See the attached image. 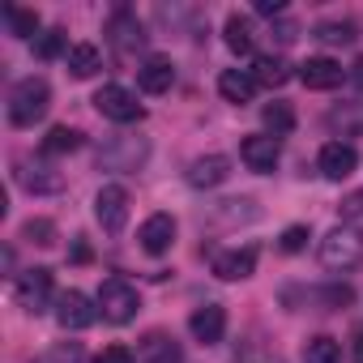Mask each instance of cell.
<instances>
[{
  "label": "cell",
  "mask_w": 363,
  "mask_h": 363,
  "mask_svg": "<svg viewBox=\"0 0 363 363\" xmlns=\"http://www.w3.org/2000/svg\"><path fill=\"white\" fill-rule=\"evenodd\" d=\"M94 107H99V116H107V120H116V124H133V120L145 116L141 103H137V94L124 90V86H103V90L94 94Z\"/></svg>",
  "instance_id": "cell-6"
},
{
  "label": "cell",
  "mask_w": 363,
  "mask_h": 363,
  "mask_svg": "<svg viewBox=\"0 0 363 363\" xmlns=\"http://www.w3.org/2000/svg\"><path fill=\"white\" fill-rule=\"evenodd\" d=\"M65 60H69V73H73V77H94V73L103 69V56H99L94 43H73Z\"/></svg>",
  "instance_id": "cell-21"
},
{
  "label": "cell",
  "mask_w": 363,
  "mask_h": 363,
  "mask_svg": "<svg viewBox=\"0 0 363 363\" xmlns=\"http://www.w3.org/2000/svg\"><path fill=\"white\" fill-rule=\"evenodd\" d=\"M299 82L308 90H333V86H342V65L329 56H308L299 65Z\"/></svg>",
  "instance_id": "cell-10"
},
{
  "label": "cell",
  "mask_w": 363,
  "mask_h": 363,
  "mask_svg": "<svg viewBox=\"0 0 363 363\" xmlns=\"http://www.w3.org/2000/svg\"><path fill=\"white\" fill-rule=\"evenodd\" d=\"M22 240H30V244H39V248H52V244H56V223L30 218V223L22 227Z\"/></svg>",
  "instance_id": "cell-28"
},
{
  "label": "cell",
  "mask_w": 363,
  "mask_h": 363,
  "mask_svg": "<svg viewBox=\"0 0 363 363\" xmlns=\"http://www.w3.org/2000/svg\"><path fill=\"white\" fill-rule=\"evenodd\" d=\"M111 43H116V48H141V43H145L141 26H137V22H133V18L124 13V9H120V13L111 18Z\"/></svg>",
  "instance_id": "cell-24"
},
{
  "label": "cell",
  "mask_w": 363,
  "mask_h": 363,
  "mask_svg": "<svg viewBox=\"0 0 363 363\" xmlns=\"http://www.w3.org/2000/svg\"><path fill=\"white\" fill-rule=\"evenodd\" d=\"M359 107H363V103H350V107L329 111V124L342 128V133H363V116H359Z\"/></svg>",
  "instance_id": "cell-29"
},
{
  "label": "cell",
  "mask_w": 363,
  "mask_h": 363,
  "mask_svg": "<svg viewBox=\"0 0 363 363\" xmlns=\"http://www.w3.org/2000/svg\"><path fill=\"white\" fill-rule=\"evenodd\" d=\"M48 107H52V86L43 77H22L9 94V120L18 128H30L35 120H43Z\"/></svg>",
  "instance_id": "cell-1"
},
{
  "label": "cell",
  "mask_w": 363,
  "mask_h": 363,
  "mask_svg": "<svg viewBox=\"0 0 363 363\" xmlns=\"http://www.w3.org/2000/svg\"><path fill=\"white\" fill-rule=\"evenodd\" d=\"M346 77H350V82H354V86H359V90H363V56H359V60H354V65H350V73H346Z\"/></svg>",
  "instance_id": "cell-38"
},
{
  "label": "cell",
  "mask_w": 363,
  "mask_h": 363,
  "mask_svg": "<svg viewBox=\"0 0 363 363\" xmlns=\"http://www.w3.org/2000/svg\"><path fill=\"white\" fill-rule=\"evenodd\" d=\"M240 158L248 162V171H274L278 167V158H282V145H278V137H244L240 141Z\"/></svg>",
  "instance_id": "cell-8"
},
{
  "label": "cell",
  "mask_w": 363,
  "mask_h": 363,
  "mask_svg": "<svg viewBox=\"0 0 363 363\" xmlns=\"http://www.w3.org/2000/svg\"><path fill=\"white\" fill-rule=\"evenodd\" d=\"M52 299H60V295H56V282H52V269L35 265V269H26V274L18 278V308H26L30 316L48 312Z\"/></svg>",
  "instance_id": "cell-4"
},
{
  "label": "cell",
  "mask_w": 363,
  "mask_h": 363,
  "mask_svg": "<svg viewBox=\"0 0 363 363\" xmlns=\"http://www.w3.org/2000/svg\"><path fill=\"white\" fill-rule=\"evenodd\" d=\"M252 269H257V248H231V252L214 257V274L223 282H244V278H252Z\"/></svg>",
  "instance_id": "cell-13"
},
{
  "label": "cell",
  "mask_w": 363,
  "mask_h": 363,
  "mask_svg": "<svg viewBox=\"0 0 363 363\" xmlns=\"http://www.w3.org/2000/svg\"><path fill=\"white\" fill-rule=\"evenodd\" d=\"M286 77H291V65H286L282 56H257V60H252V82H257V86L278 90V86H286Z\"/></svg>",
  "instance_id": "cell-19"
},
{
  "label": "cell",
  "mask_w": 363,
  "mask_h": 363,
  "mask_svg": "<svg viewBox=\"0 0 363 363\" xmlns=\"http://www.w3.org/2000/svg\"><path fill=\"white\" fill-rule=\"evenodd\" d=\"M99 308H103V320L128 325V320L141 312V295H137V286L124 282V278H103V286H99Z\"/></svg>",
  "instance_id": "cell-3"
},
{
  "label": "cell",
  "mask_w": 363,
  "mask_h": 363,
  "mask_svg": "<svg viewBox=\"0 0 363 363\" xmlns=\"http://www.w3.org/2000/svg\"><path fill=\"white\" fill-rule=\"evenodd\" d=\"M189 329H193V337L206 342V346L223 342V333H227V308H223V303H206V308H197V312L189 316Z\"/></svg>",
  "instance_id": "cell-9"
},
{
  "label": "cell",
  "mask_w": 363,
  "mask_h": 363,
  "mask_svg": "<svg viewBox=\"0 0 363 363\" xmlns=\"http://www.w3.org/2000/svg\"><path fill=\"white\" fill-rule=\"evenodd\" d=\"M346 218H363V193H354V197L346 201Z\"/></svg>",
  "instance_id": "cell-36"
},
{
  "label": "cell",
  "mask_w": 363,
  "mask_h": 363,
  "mask_svg": "<svg viewBox=\"0 0 363 363\" xmlns=\"http://www.w3.org/2000/svg\"><path fill=\"white\" fill-rule=\"evenodd\" d=\"M223 39H227V48H231L235 56H248V52L257 48L252 18H244V13H231V18H227V26H223Z\"/></svg>",
  "instance_id": "cell-17"
},
{
  "label": "cell",
  "mask_w": 363,
  "mask_h": 363,
  "mask_svg": "<svg viewBox=\"0 0 363 363\" xmlns=\"http://www.w3.org/2000/svg\"><path fill=\"white\" fill-rule=\"evenodd\" d=\"M218 94H223L227 103H235V107H244V103H252V94H257V82H252V73H240V69H227V73L218 77Z\"/></svg>",
  "instance_id": "cell-18"
},
{
  "label": "cell",
  "mask_w": 363,
  "mask_h": 363,
  "mask_svg": "<svg viewBox=\"0 0 363 363\" xmlns=\"http://www.w3.org/2000/svg\"><path fill=\"white\" fill-rule=\"evenodd\" d=\"M48 363H82V342H60V346H52Z\"/></svg>",
  "instance_id": "cell-31"
},
{
  "label": "cell",
  "mask_w": 363,
  "mask_h": 363,
  "mask_svg": "<svg viewBox=\"0 0 363 363\" xmlns=\"http://www.w3.org/2000/svg\"><path fill=\"white\" fill-rule=\"evenodd\" d=\"M320 43H329V48H342V43H354L359 39V26L350 22V18H329V22H316V30H312Z\"/></svg>",
  "instance_id": "cell-20"
},
{
  "label": "cell",
  "mask_w": 363,
  "mask_h": 363,
  "mask_svg": "<svg viewBox=\"0 0 363 363\" xmlns=\"http://www.w3.org/2000/svg\"><path fill=\"white\" fill-rule=\"evenodd\" d=\"M274 35H278V43H291L299 30H295V22H278V30H274Z\"/></svg>",
  "instance_id": "cell-35"
},
{
  "label": "cell",
  "mask_w": 363,
  "mask_h": 363,
  "mask_svg": "<svg viewBox=\"0 0 363 363\" xmlns=\"http://www.w3.org/2000/svg\"><path fill=\"white\" fill-rule=\"evenodd\" d=\"M350 363H363V329L350 337Z\"/></svg>",
  "instance_id": "cell-37"
},
{
  "label": "cell",
  "mask_w": 363,
  "mask_h": 363,
  "mask_svg": "<svg viewBox=\"0 0 363 363\" xmlns=\"http://www.w3.org/2000/svg\"><path fill=\"white\" fill-rule=\"evenodd\" d=\"M137 86H141L145 94H167V90L175 86V65H171V60H162V56L145 60V65L137 69Z\"/></svg>",
  "instance_id": "cell-16"
},
{
  "label": "cell",
  "mask_w": 363,
  "mask_h": 363,
  "mask_svg": "<svg viewBox=\"0 0 363 363\" xmlns=\"http://www.w3.org/2000/svg\"><path fill=\"white\" fill-rule=\"evenodd\" d=\"M5 18H9V30H13L18 39H39V35H35V30H39V13H35V9H18V5H9Z\"/></svg>",
  "instance_id": "cell-26"
},
{
  "label": "cell",
  "mask_w": 363,
  "mask_h": 363,
  "mask_svg": "<svg viewBox=\"0 0 363 363\" xmlns=\"http://www.w3.org/2000/svg\"><path fill=\"white\" fill-rule=\"evenodd\" d=\"M308 240H312V235H308V227H299V223H295V227H286V231H282V252H303V248H308Z\"/></svg>",
  "instance_id": "cell-30"
},
{
  "label": "cell",
  "mask_w": 363,
  "mask_h": 363,
  "mask_svg": "<svg viewBox=\"0 0 363 363\" xmlns=\"http://www.w3.org/2000/svg\"><path fill=\"white\" fill-rule=\"evenodd\" d=\"M227 175H231V158L227 154H206V158H197L189 167V184L193 189H214V184H223Z\"/></svg>",
  "instance_id": "cell-15"
},
{
  "label": "cell",
  "mask_w": 363,
  "mask_h": 363,
  "mask_svg": "<svg viewBox=\"0 0 363 363\" xmlns=\"http://www.w3.org/2000/svg\"><path fill=\"white\" fill-rule=\"evenodd\" d=\"M94 363H137V354L128 346H103V354H94Z\"/></svg>",
  "instance_id": "cell-32"
},
{
  "label": "cell",
  "mask_w": 363,
  "mask_h": 363,
  "mask_svg": "<svg viewBox=\"0 0 363 363\" xmlns=\"http://www.w3.org/2000/svg\"><path fill=\"white\" fill-rule=\"evenodd\" d=\"M137 363H184V350L167 333H145L137 346Z\"/></svg>",
  "instance_id": "cell-14"
},
{
  "label": "cell",
  "mask_w": 363,
  "mask_h": 363,
  "mask_svg": "<svg viewBox=\"0 0 363 363\" xmlns=\"http://www.w3.org/2000/svg\"><path fill=\"white\" fill-rule=\"evenodd\" d=\"M354 167H359L354 145H346V141H329V145H320V175H325V179H346Z\"/></svg>",
  "instance_id": "cell-12"
},
{
  "label": "cell",
  "mask_w": 363,
  "mask_h": 363,
  "mask_svg": "<svg viewBox=\"0 0 363 363\" xmlns=\"http://www.w3.org/2000/svg\"><path fill=\"white\" fill-rule=\"evenodd\" d=\"M99 299H90V295H82V291H65L60 299H56V320H60V329H69V333H82V329H90L94 320H99V308H94Z\"/></svg>",
  "instance_id": "cell-5"
},
{
  "label": "cell",
  "mask_w": 363,
  "mask_h": 363,
  "mask_svg": "<svg viewBox=\"0 0 363 363\" xmlns=\"http://www.w3.org/2000/svg\"><path fill=\"white\" fill-rule=\"evenodd\" d=\"M261 120H265L269 137H286V133L295 128V107H291V103H265Z\"/></svg>",
  "instance_id": "cell-23"
},
{
  "label": "cell",
  "mask_w": 363,
  "mask_h": 363,
  "mask_svg": "<svg viewBox=\"0 0 363 363\" xmlns=\"http://www.w3.org/2000/svg\"><path fill=\"white\" fill-rule=\"evenodd\" d=\"M337 359H342V342H337V337H329V333L308 337V346H303V363H337Z\"/></svg>",
  "instance_id": "cell-22"
},
{
  "label": "cell",
  "mask_w": 363,
  "mask_h": 363,
  "mask_svg": "<svg viewBox=\"0 0 363 363\" xmlns=\"http://www.w3.org/2000/svg\"><path fill=\"white\" fill-rule=\"evenodd\" d=\"M257 13H265V18H278V13H282V0H257Z\"/></svg>",
  "instance_id": "cell-34"
},
{
  "label": "cell",
  "mask_w": 363,
  "mask_h": 363,
  "mask_svg": "<svg viewBox=\"0 0 363 363\" xmlns=\"http://www.w3.org/2000/svg\"><path fill=\"white\" fill-rule=\"evenodd\" d=\"M363 261V235L354 227H333L325 240H320V265L333 269V274H346Z\"/></svg>",
  "instance_id": "cell-2"
},
{
  "label": "cell",
  "mask_w": 363,
  "mask_h": 363,
  "mask_svg": "<svg viewBox=\"0 0 363 363\" xmlns=\"http://www.w3.org/2000/svg\"><path fill=\"white\" fill-rule=\"evenodd\" d=\"M65 39H69L65 30H43V35L35 39V56H39V60H56V56L65 52ZM65 56H69V52H65Z\"/></svg>",
  "instance_id": "cell-27"
},
{
  "label": "cell",
  "mask_w": 363,
  "mask_h": 363,
  "mask_svg": "<svg viewBox=\"0 0 363 363\" xmlns=\"http://www.w3.org/2000/svg\"><path fill=\"white\" fill-rule=\"evenodd\" d=\"M82 145V133L69 128V124H56L48 137H43V154H73Z\"/></svg>",
  "instance_id": "cell-25"
},
{
  "label": "cell",
  "mask_w": 363,
  "mask_h": 363,
  "mask_svg": "<svg viewBox=\"0 0 363 363\" xmlns=\"http://www.w3.org/2000/svg\"><path fill=\"white\" fill-rule=\"evenodd\" d=\"M94 218L103 223V231H124V223H128V193L120 189V184H103L99 189V197H94Z\"/></svg>",
  "instance_id": "cell-7"
},
{
  "label": "cell",
  "mask_w": 363,
  "mask_h": 363,
  "mask_svg": "<svg viewBox=\"0 0 363 363\" xmlns=\"http://www.w3.org/2000/svg\"><path fill=\"white\" fill-rule=\"evenodd\" d=\"M73 261H90V248H86L82 240H77V248H73Z\"/></svg>",
  "instance_id": "cell-39"
},
{
  "label": "cell",
  "mask_w": 363,
  "mask_h": 363,
  "mask_svg": "<svg viewBox=\"0 0 363 363\" xmlns=\"http://www.w3.org/2000/svg\"><path fill=\"white\" fill-rule=\"evenodd\" d=\"M141 248L150 252V257H162L171 244H175V218L171 214H150L145 223H141Z\"/></svg>",
  "instance_id": "cell-11"
},
{
  "label": "cell",
  "mask_w": 363,
  "mask_h": 363,
  "mask_svg": "<svg viewBox=\"0 0 363 363\" xmlns=\"http://www.w3.org/2000/svg\"><path fill=\"white\" fill-rule=\"evenodd\" d=\"M350 299H354L350 286H329V291H325V303H329V308H346Z\"/></svg>",
  "instance_id": "cell-33"
}]
</instances>
